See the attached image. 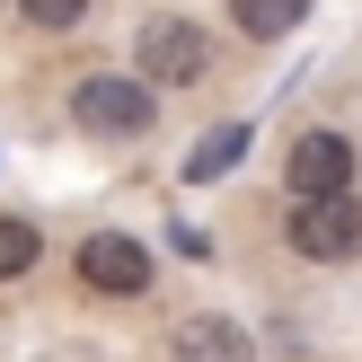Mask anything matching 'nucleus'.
<instances>
[{
	"instance_id": "1a4fd4ad",
	"label": "nucleus",
	"mask_w": 362,
	"mask_h": 362,
	"mask_svg": "<svg viewBox=\"0 0 362 362\" xmlns=\"http://www.w3.org/2000/svg\"><path fill=\"white\" fill-rule=\"evenodd\" d=\"M45 257V239H35V221H18V212H0V283H18L27 265Z\"/></svg>"
},
{
	"instance_id": "9d476101",
	"label": "nucleus",
	"mask_w": 362,
	"mask_h": 362,
	"mask_svg": "<svg viewBox=\"0 0 362 362\" xmlns=\"http://www.w3.org/2000/svg\"><path fill=\"white\" fill-rule=\"evenodd\" d=\"M18 18H35V27H80L88 0H18Z\"/></svg>"
},
{
	"instance_id": "6e6552de",
	"label": "nucleus",
	"mask_w": 362,
	"mask_h": 362,
	"mask_svg": "<svg viewBox=\"0 0 362 362\" xmlns=\"http://www.w3.org/2000/svg\"><path fill=\"white\" fill-rule=\"evenodd\" d=\"M230 18H239L257 45H274V35H292L300 18H310V0H230Z\"/></svg>"
},
{
	"instance_id": "f03ea898",
	"label": "nucleus",
	"mask_w": 362,
	"mask_h": 362,
	"mask_svg": "<svg viewBox=\"0 0 362 362\" xmlns=\"http://www.w3.org/2000/svg\"><path fill=\"white\" fill-rule=\"evenodd\" d=\"M71 124L98 133V141H141L159 124V98L141 80H124V71H88V80L71 88Z\"/></svg>"
},
{
	"instance_id": "7ed1b4c3",
	"label": "nucleus",
	"mask_w": 362,
	"mask_h": 362,
	"mask_svg": "<svg viewBox=\"0 0 362 362\" xmlns=\"http://www.w3.org/2000/svg\"><path fill=\"white\" fill-rule=\"evenodd\" d=\"M354 141L345 133H327V124H318V133H300L292 151H283V177H292V204H336V194H354Z\"/></svg>"
},
{
	"instance_id": "423d86ee",
	"label": "nucleus",
	"mask_w": 362,
	"mask_h": 362,
	"mask_svg": "<svg viewBox=\"0 0 362 362\" xmlns=\"http://www.w3.org/2000/svg\"><path fill=\"white\" fill-rule=\"evenodd\" d=\"M177 362H257V345H247V327H230V318H186V327H177Z\"/></svg>"
},
{
	"instance_id": "f257e3e1",
	"label": "nucleus",
	"mask_w": 362,
	"mask_h": 362,
	"mask_svg": "<svg viewBox=\"0 0 362 362\" xmlns=\"http://www.w3.org/2000/svg\"><path fill=\"white\" fill-rule=\"evenodd\" d=\"M212 71V45H204V27L194 18H177V9H159V18H141V35H133V80L151 88H194Z\"/></svg>"
},
{
	"instance_id": "39448f33",
	"label": "nucleus",
	"mask_w": 362,
	"mask_h": 362,
	"mask_svg": "<svg viewBox=\"0 0 362 362\" xmlns=\"http://www.w3.org/2000/svg\"><path fill=\"white\" fill-rule=\"evenodd\" d=\"M80 283L106 292V300L151 292V247H141L133 230H88V239H80Z\"/></svg>"
},
{
	"instance_id": "20e7f679",
	"label": "nucleus",
	"mask_w": 362,
	"mask_h": 362,
	"mask_svg": "<svg viewBox=\"0 0 362 362\" xmlns=\"http://www.w3.org/2000/svg\"><path fill=\"white\" fill-rule=\"evenodd\" d=\"M283 239H292V257H310V265H345V257H362V204L354 194H336V204H292Z\"/></svg>"
},
{
	"instance_id": "0eeeda50",
	"label": "nucleus",
	"mask_w": 362,
	"mask_h": 362,
	"mask_svg": "<svg viewBox=\"0 0 362 362\" xmlns=\"http://www.w3.org/2000/svg\"><path fill=\"white\" fill-rule=\"evenodd\" d=\"M239 151H247V124H221V133H204V141H194V159H186V186H212V177H230V168H239Z\"/></svg>"
}]
</instances>
